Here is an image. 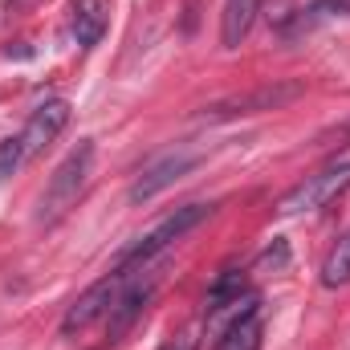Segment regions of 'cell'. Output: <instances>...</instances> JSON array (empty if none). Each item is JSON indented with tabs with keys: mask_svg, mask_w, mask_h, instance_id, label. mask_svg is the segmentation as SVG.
Here are the masks:
<instances>
[{
	"mask_svg": "<svg viewBox=\"0 0 350 350\" xmlns=\"http://www.w3.org/2000/svg\"><path fill=\"white\" fill-rule=\"evenodd\" d=\"M90 167H94V143L82 139L49 175V183L41 191V208H37V224H57L78 204V196H82V187L90 179Z\"/></svg>",
	"mask_w": 350,
	"mask_h": 350,
	"instance_id": "obj_1",
	"label": "cell"
},
{
	"mask_svg": "<svg viewBox=\"0 0 350 350\" xmlns=\"http://www.w3.org/2000/svg\"><path fill=\"white\" fill-rule=\"evenodd\" d=\"M347 187H350V151H342V155H334L330 163H322L314 175H306L289 196H281L277 212H281V216L318 212V208H326L330 200H338Z\"/></svg>",
	"mask_w": 350,
	"mask_h": 350,
	"instance_id": "obj_2",
	"label": "cell"
},
{
	"mask_svg": "<svg viewBox=\"0 0 350 350\" xmlns=\"http://www.w3.org/2000/svg\"><path fill=\"white\" fill-rule=\"evenodd\" d=\"M208 212H212V204H187V208H175L163 224H155L139 245H131V249L118 257V269H135V273H143V269L155 261L163 249H172L175 241L187 237L200 220H208Z\"/></svg>",
	"mask_w": 350,
	"mask_h": 350,
	"instance_id": "obj_3",
	"label": "cell"
},
{
	"mask_svg": "<svg viewBox=\"0 0 350 350\" xmlns=\"http://www.w3.org/2000/svg\"><path fill=\"white\" fill-rule=\"evenodd\" d=\"M131 277H135V269H114V273H106L102 281H94L86 293L66 310V318H62V334H82V330L94 326L98 318H106L110 306L118 301V293L126 289Z\"/></svg>",
	"mask_w": 350,
	"mask_h": 350,
	"instance_id": "obj_4",
	"label": "cell"
},
{
	"mask_svg": "<svg viewBox=\"0 0 350 350\" xmlns=\"http://www.w3.org/2000/svg\"><path fill=\"white\" fill-rule=\"evenodd\" d=\"M306 82H269V86L245 90V94H232V98H220L212 106H204V118H241V114H261V110H281L285 102L301 98Z\"/></svg>",
	"mask_w": 350,
	"mask_h": 350,
	"instance_id": "obj_5",
	"label": "cell"
},
{
	"mask_svg": "<svg viewBox=\"0 0 350 350\" xmlns=\"http://www.w3.org/2000/svg\"><path fill=\"white\" fill-rule=\"evenodd\" d=\"M196 163H200V151H183V147H179V151H167L163 159H155L147 172L131 183V204H147V200H155L163 187H172L175 179H183Z\"/></svg>",
	"mask_w": 350,
	"mask_h": 350,
	"instance_id": "obj_6",
	"label": "cell"
},
{
	"mask_svg": "<svg viewBox=\"0 0 350 350\" xmlns=\"http://www.w3.org/2000/svg\"><path fill=\"white\" fill-rule=\"evenodd\" d=\"M70 122V102L66 98H49L45 106H37L33 110V118L25 122V131H21V143H25V159H33V155H41L57 135H62V126Z\"/></svg>",
	"mask_w": 350,
	"mask_h": 350,
	"instance_id": "obj_7",
	"label": "cell"
},
{
	"mask_svg": "<svg viewBox=\"0 0 350 350\" xmlns=\"http://www.w3.org/2000/svg\"><path fill=\"white\" fill-rule=\"evenodd\" d=\"M151 289H155V281H139V273L126 281V289L118 293V301H114L110 314H106V322H110V338H122V334L139 322V314H143L147 301H151Z\"/></svg>",
	"mask_w": 350,
	"mask_h": 350,
	"instance_id": "obj_8",
	"label": "cell"
},
{
	"mask_svg": "<svg viewBox=\"0 0 350 350\" xmlns=\"http://www.w3.org/2000/svg\"><path fill=\"white\" fill-rule=\"evenodd\" d=\"M106 12H110V0H78V4H74L70 29H74V41H78L82 49H90V45L102 41V33H106Z\"/></svg>",
	"mask_w": 350,
	"mask_h": 350,
	"instance_id": "obj_9",
	"label": "cell"
},
{
	"mask_svg": "<svg viewBox=\"0 0 350 350\" xmlns=\"http://www.w3.org/2000/svg\"><path fill=\"white\" fill-rule=\"evenodd\" d=\"M253 16H257V0H228L224 4V21H220V45L224 49H237L249 37Z\"/></svg>",
	"mask_w": 350,
	"mask_h": 350,
	"instance_id": "obj_10",
	"label": "cell"
},
{
	"mask_svg": "<svg viewBox=\"0 0 350 350\" xmlns=\"http://www.w3.org/2000/svg\"><path fill=\"white\" fill-rule=\"evenodd\" d=\"M257 306H261V297H257V293H237V297H228V301H220V306H208V326H212L216 334H224L228 326H237V322L253 318V314H257Z\"/></svg>",
	"mask_w": 350,
	"mask_h": 350,
	"instance_id": "obj_11",
	"label": "cell"
},
{
	"mask_svg": "<svg viewBox=\"0 0 350 350\" xmlns=\"http://www.w3.org/2000/svg\"><path fill=\"white\" fill-rule=\"evenodd\" d=\"M257 347H261V322H257V314L245 318V322H237V326H228L220 334V342H216V350H257Z\"/></svg>",
	"mask_w": 350,
	"mask_h": 350,
	"instance_id": "obj_12",
	"label": "cell"
},
{
	"mask_svg": "<svg viewBox=\"0 0 350 350\" xmlns=\"http://www.w3.org/2000/svg\"><path fill=\"white\" fill-rule=\"evenodd\" d=\"M350 281V232L330 249V257L322 265V285L326 289H338V285H347Z\"/></svg>",
	"mask_w": 350,
	"mask_h": 350,
	"instance_id": "obj_13",
	"label": "cell"
},
{
	"mask_svg": "<svg viewBox=\"0 0 350 350\" xmlns=\"http://www.w3.org/2000/svg\"><path fill=\"white\" fill-rule=\"evenodd\" d=\"M241 285H245V273L228 269V273H224V277H216V285L208 289V306H220V301L237 297V293H241Z\"/></svg>",
	"mask_w": 350,
	"mask_h": 350,
	"instance_id": "obj_14",
	"label": "cell"
},
{
	"mask_svg": "<svg viewBox=\"0 0 350 350\" xmlns=\"http://www.w3.org/2000/svg\"><path fill=\"white\" fill-rule=\"evenodd\" d=\"M21 163H25V143H21V135L0 139V179H4V175H12Z\"/></svg>",
	"mask_w": 350,
	"mask_h": 350,
	"instance_id": "obj_15",
	"label": "cell"
},
{
	"mask_svg": "<svg viewBox=\"0 0 350 350\" xmlns=\"http://www.w3.org/2000/svg\"><path fill=\"white\" fill-rule=\"evenodd\" d=\"M314 16H350V0H314Z\"/></svg>",
	"mask_w": 350,
	"mask_h": 350,
	"instance_id": "obj_16",
	"label": "cell"
},
{
	"mask_svg": "<svg viewBox=\"0 0 350 350\" xmlns=\"http://www.w3.org/2000/svg\"><path fill=\"white\" fill-rule=\"evenodd\" d=\"M285 265H289V245H285V241H277V245L261 257V269H285Z\"/></svg>",
	"mask_w": 350,
	"mask_h": 350,
	"instance_id": "obj_17",
	"label": "cell"
},
{
	"mask_svg": "<svg viewBox=\"0 0 350 350\" xmlns=\"http://www.w3.org/2000/svg\"><path fill=\"white\" fill-rule=\"evenodd\" d=\"M163 350H196V338H175V342H167Z\"/></svg>",
	"mask_w": 350,
	"mask_h": 350,
	"instance_id": "obj_18",
	"label": "cell"
}]
</instances>
